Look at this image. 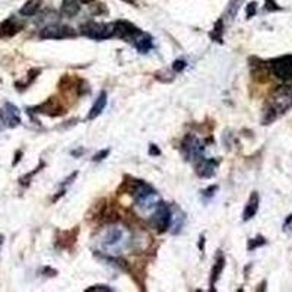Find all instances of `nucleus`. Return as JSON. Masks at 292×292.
I'll return each instance as SVG.
<instances>
[{
    "instance_id": "nucleus-6",
    "label": "nucleus",
    "mask_w": 292,
    "mask_h": 292,
    "mask_svg": "<svg viewBox=\"0 0 292 292\" xmlns=\"http://www.w3.org/2000/svg\"><path fill=\"white\" fill-rule=\"evenodd\" d=\"M75 35V31L70 27H65V25H50L47 28L43 29L40 34V37L44 40H62V38H72Z\"/></svg>"
},
{
    "instance_id": "nucleus-22",
    "label": "nucleus",
    "mask_w": 292,
    "mask_h": 292,
    "mask_svg": "<svg viewBox=\"0 0 292 292\" xmlns=\"http://www.w3.org/2000/svg\"><path fill=\"white\" fill-rule=\"evenodd\" d=\"M256 13V3H250L247 6V18H251V15Z\"/></svg>"
},
{
    "instance_id": "nucleus-24",
    "label": "nucleus",
    "mask_w": 292,
    "mask_h": 292,
    "mask_svg": "<svg viewBox=\"0 0 292 292\" xmlns=\"http://www.w3.org/2000/svg\"><path fill=\"white\" fill-rule=\"evenodd\" d=\"M161 151H158L157 148H155V145H151V155H160Z\"/></svg>"
},
{
    "instance_id": "nucleus-20",
    "label": "nucleus",
    "mask_w": 292,
    "mask_h": 292,
    "mask_svg": "<svg viewBox=\"0 0 292 292\" xmlns=\"http://www.w3.org/2000/svg\"><path fill=\"white\" fill-rule=\"evenodd\" d=\"M184 67H186V62L184 60H176L174 65H172V70L174 72H181Z\"/></svg>"
},
{
    "instance_id": "nucleus-18",
    "label": "nucleus",
    "mask_w": 292,
    "mask_h": 292,
    "mask_svg": "<svg viewBox=\"0 0 292 292\" xmlns=\"http://www.w3.org/2000/svg\"><path fill=\"white\" fill-rule=\"evenodd\" d=\"M263 244H266V240H264L263 237H259V238H256V240H251V241H250L248 250H255L256 247H260V245Z\"/></svg>"
},
{
    "instance_id": "nucleus-8",
    "label": "nucleus",
    "mask_w": 292,
    "mask_h": 292,
    "mask_svg": "<svg viewBox=\"0 0 292 292\" xmlns=\"http://www.w3.org/2000/svg\"><path fill=\"white\" fill-rule=\"evenodd\" d=\"M218 161L215 160H206V158H200V160L196 161V172H198L200 177H212L213 172H215V168H217Z\"/></svg>"
},
{
    "instance_id": "nucleus-17",
    "label": "nucleus",
    "mask_w": 292,
    "mask_h": 292,
    "mask_svg": "<svg viewBox=\"0 0 292 292\" xmlns=\"http://www.w3.org/2000/svg\"><path fill=\"white\" fill-rule=\"evenodd\" d=\"M243 3V0H231L229 2V6H228V16L231 19H234L237 15V12L240 9V5Z\"/></svg>"
},
{
    "instance_id": "nucleus-19",
    "label": "nucleus",
    "mask_w": 292,
    "mask_h": 292,
    "mask_svg": "<svg viewBox=\"0 0 292 292\" xmlns=\"http://www.w3.org/2000/svg\"><path fill=\"white\" fill-rule=\"evenodd\" d=\"M86 291H101V292H111L113 291V288H108V286H105V285H96V286H91V288H88Z\"/></svg>"
},
{
    "instance_id": "nucleus-5",
    "label": "nucleus",
    "mask_w": 292,
    "mask_h": 292,
    "mask_svg": "<svg viewBox=\"0 0 292 292\" xmlns=\"http://www.w3.org/2000/svg\"><path fill=\"white\" fill-rule=\"evenodd\" d=\"M205 151V146L200 143L196 136L189 134L186 136V139L183 142V152L186 155L187 160H193L194 162L202 158V153Z\"/></svg>"
},
{
    "instance_id": "nucleus-2",
    "label": "nucleus",
    "mask_w": 292,
    "mask_h": 292,
    "mask_svg": "<svg viewBox=\"0 0 292 292\" xmlns=\"http://www.w3.org/2000/svg\"><path fill=\"white\" fill-rule=\"evenodd\" d=\"M151 218L153 228H155L158 232H165L171 226L172 213H171L170 206H168L167 203H164V202H160L158 206L155 207V210H153Z\"/></svg>"
},
{
    "instance_id": "nucleus-4",
    "label": "nucleus",
    "mask_w": 292,
    "mask_h": 292,
    "mask_svg": "<svg viewBox=\"0 0 292 292\" xmlns=\"http://www.w3.org/2000/svg\"><path fill=\"white\" fill-rule=\"evenodd\" d=\"M272 72L281 81L292 79V56H282L272 62Z\"/></svg>"
},
{
    "instance_id": "nucleus-14",
    "label": "nucleus",
    "mask_w": 292,
    "mask_h": 292,
    "mask_svg": "<svg viewBox=\"0 0 292 292\" xmlns=\"http://www.w3.org/2000/svg\"><path fill=\"white\" fill-rule=\"evenodd\" d=\"M41 3H43V0H28V2L22 6L21 15H22V16H34L38 10H40V8H41Z\"/></svg>"
},
{
    "instance_id": "nucleus-15",
    "label": "nucleus",
    "mask_w": 292,
    "mask_h": 292,
    "mask_svg": "<svg viewBox=\"0 0 292 292\" xmlns=\"http://www.w3.org/2000/svg\"><path fill=\"white\" fill-rule=\"evenodd\" d=\"M224 266H225V259L221 256V257L217 260L215 266H213V269H212V276H210V288H212V289H213L215 282L219 279V276H221V272H222Z\"/></svg>"
},
{
    "instance_id": "nucleus-21",
    "label": "nucleus",
    "mask_w": 292,
    "mask_h": 292,
    "mask_svg": "<svg viewBox=\"0 0 292 292\" xmlns=\"http://www.w3.org/2000/svg\"><path fill=\"white\" fill-rule=\"evenodd\" d=\"M108 153H110V151H108V149H104L103 152L96 153L94 158H92V161H94V162H98V161H103L104 158H105V157L108 155Z\"/></svg>"
},
{
    "instance_id": "nucleus-12",
    "label": "nucleus",
    "mask_w": 292,
    "mask_h": 292,
    "mask_svg": "<svg viewBox=\"0 0 292 292\" xmlns=\"http://www.w3.org/2000/svg\"><path fill=\"white\" fill-rule=\"evenodd\" d=\"M105 105H107V94H105V91H103V92L100 94V96L96 98V101H95L94 105H92L91 111L88 114V119H89V120L96 119V117L104 111Z\"/></svg>"
},
{
    "instance_id": "nucleus-7",
    "label": "nucleus",
    "mask_w": 292,
    "mask_h": 292,
    "mask_svg": "<svg viewBox=\"0 0 292 292\" xmlns=\"http://www.w3.org/2000/svg\"><path fill=\"white\" fill-rule=\"evenodd\" d=\"M139 32H141V29L127 21H119L114 24V37L122 38L126 41H133Z\"/></svg>"
},
{
    "instance_id": "nucleus-10",
    "label": "nucleus",
    "mask_w": 292,
    "mask_h": 292,
    "mask_svg": "<svg viewBox=\"0 0 292 292\" xmlns=\"http://www.w3.org/2000/svg\"><path fill=\"white\" fill-rule=\"evenodd\" d=\"M133 46L136 47V50L142 53V54H146L148 51H151L152 47H153V43H152V37L149 34H145V32H139L134 40L132 41Z\"/></svg>"
},
{
    "instance_id": "nucleus-1",
    "label": "nucleus",
    "mask_w": 292,
    "mask_h": 292,
    "mask_svg": "<svg viewBox=\"0 0 292 292\" xmlns=\"http://www.w3.org/2000/svg\"><path fill=\"white\" fill-rule=\"evenodd\" d=\"M81 32L85 37L96 41H103L114 37V24H100V22H86L81 27Z\"/></svg>"
},
{
    "instance_id": "nucleus-23",
    "label": "nucleus",
    "mask_w": 292,
    "mask_h": 292,
    "mask_svg": "<svg viewBox=\"0 0 292 292\" xmlns=\"http://www.w3.org/2000/svg\"><path fill=\"white\" fill-rule=\"evenodd\" d=\"M217 190H218V186H210L209 189L203 191V194H205V196H212V194H213V191H217Z\"/></svg>"
},
{
    "instance_id": "nucleus-3",
    "label": "nucleus",
    "mask_w": 292,
    "mask_h": 292,
    "mask_svg": "<svg viewBox=\"0 0 292 292\" xmlns=\"http://www.w3.org/2000/svg\"><path fill=\"white\" fill-rule=\"evenodd\" d=\"M124 231L120 226H110L105 232H104L101 244L105 250H120L124 245Z\"/></svg>"
},
{
    "instance_id": "nucleus-11",
    "label": "nucleus",
    "mask_w": 292,
    "mask_h": 292,
    "mask_svg": "<svg viewBox=\"0 0 292 292\" xmlns=\"http://www.w3.org/2000/svg\"><path fill=\"white\" fill-rule=\"evenodd\" d=\"M257 210H259V194L255 191L250 196V199H248L247 205H245L244 212H243V219L244 221H250L257 213Z\"/></svg>"
},
{
    "instance_id": "nucleus-16",
    "label": "nucleus",
    "mask_w": 292,
    "mask_h": 292,
    "mask_svg": "<svg viewBox=\"0 0 292 292\" xmlns=\"http://www.w3.org/2000/svg\"><path fill=\"white\" fill-rule=\"evenodd\" d=\"M19 28H21V27H19L18 24H15L13 19H8V21H5V22L2 24L0 32H2L3 35H13L15 32H18Z\"/></svg>"
},
{
    "instance_id": "nucleus-25",
    "label": "nucleus",
    "mask_w": 292,
    "mask_h": 292,
    "mask_svg": "<svg viewBox=\"0 0 292 292\" xmlns=\"http://www.w3.org/2000/svg\"><path fill=\"white\" fill-rule=\"evenodd\" d=\"M79 2H81V3H91L92 0H79Z\"/></svg>"
},
{
    "instance_id": "nucleus-13",
    "label": "nucleus",
    "mask_w": 292,
    "mask_h": 292,
    "mask_svg": "<svg viewBox=\"0 0 292 292\" xmlns=\"http://www.w3.org/2000/svg\"><path fill=\"white\" fill-rule=\"evenodd\" d=\"M79 2L77 0H63L62 5V15L66 18H73L76 13L79 12Z\"/></svg>"
},
{
    "instance_id": "nucleus-9",
    "label": "nucleus",
    "mask_w": 292,
    "mask_h": 292,
    "mask_svg": "<svg viewBox=\"0 0 292 292\" xmlns=\"http://www.w3.org/2000/svg\"><path fill=\"white\" fill-rule=\"evenodd\" d=\"M2 117H3V122L6 123L9 127H16L19 123H21L19 110L13 104L10 103L5 105V108H3V111H2Z\"/></svg>"
}]
</instances>
